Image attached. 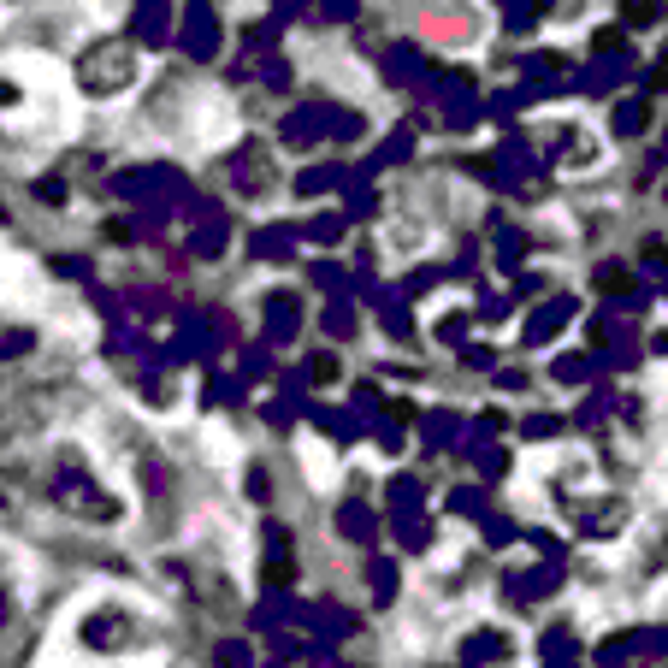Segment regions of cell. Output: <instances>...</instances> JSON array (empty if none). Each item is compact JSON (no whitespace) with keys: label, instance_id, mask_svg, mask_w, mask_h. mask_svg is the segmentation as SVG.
Instances as JSON below:
<instances>
[{"label":"cell","instance_id":"cell-1","mask_svg":"<svg viewBox=\"0 0 668 668\" xmlns=\"http://www.w3.org/2000/svg\"><path fill=\"white\" fill-rule=\"evenodd\" d=\"M77 77H83V89L107 95V89H125L136 77V60H131L125 42H101V48H89V54L77 60Z\"/></svg>","mask_w":668,"mask_h":668}]
</instances>
